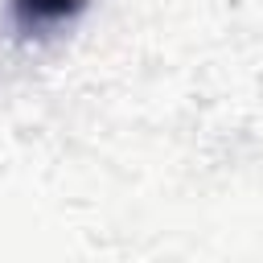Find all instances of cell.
I'll list each match as a JSON object with an SVG mask.
<instances>
[{
	"label": "cell",
	"mask_w": 263,
	"mask_h": 263,
	"mask_svg": "<svg viewBox=\"0 0 263 263\" xmlns=\"http://www.w3.org/2000/svg\"><path fill=\"white\" fill-rule=\"evenodd\" d=\"M86 0H12V16L21 29H49L82 12Z\"/></svg>",
	"instance_id": "cell-1"
}]
</instances>
